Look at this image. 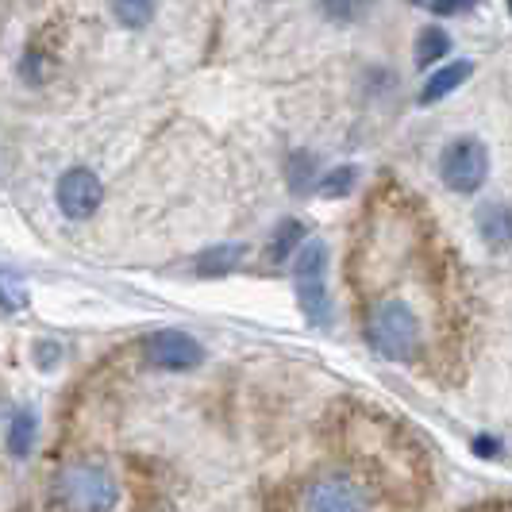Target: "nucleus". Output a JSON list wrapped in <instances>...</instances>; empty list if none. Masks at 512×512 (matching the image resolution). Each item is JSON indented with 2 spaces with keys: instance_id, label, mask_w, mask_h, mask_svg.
I'll return each mask as SVG.
<instances>
[{
  "instance_id": "nucleus-7",
  "label": "nucleus",
  "mask_w": 512,
  "mask_h": 512,
  "mask_svg": "<svg viewBox=\"0 0 512 512\" xmlns=\"http://www.w3.org/2000/svg\"><path fill=\"white\" fill-rule=\"evenodd\" d=\"M104 201V185L93 170L77 166V170H66L62 181H58V208L70 216V220H89Z\"/></svg>"
},
{
  "instance_id": "nucleus-20",
  "label": "nucleus",
  "mask_w": 512,
  "mask_h": 512,
  "mask_svg": "<svg viewBox=\"0 0 512 512\" xmlns=\"http://www.w3.org/2000/svg\"><path fill=\"white\" fill-rule=\"evenodd\" d=\"M35 351H39V366H43V370H51V366H58V351H62L58 343H39Z\"/></svg>"
},
{
  "instance_id": "nucleus-12",
  "label": "nucleus",
  "mask_w": 512,
  "mask_h": 512,
  "mask_svg": "<svg viewBox=\"0 0 512 512\" xmlns=\"http://www.w3.org/2000/svg\"><path fill=\"white\" fill-rule=\"evenodd\" d=\"M478 224H482V235H486V243H493L497 251H505V247H509V208H505V205L482 208Z\"/></svg>"
},
{
  "instance_id": "nucleus-5",
  "label": "nucleus",
  "mask_w": 512,
  "mask_h": 512,
  "mask_svg": "<svg viewBox=\"0 0 512 512\" xmlns=\"http://www.w3.org/2000/svg\"><path fill=\"white\" fill-rule=\"evenodd\" d=\"M439 174L447 181V189H455V193H478L489 174L486 147H482L478 139H455V143L443 151Z\"/></svg>"
},
{
  "instance_id": "nucleus-18",
  "label": "nucleus",
  "mask_w": 512,
  "mask_h": 512,
  "mask_svg": "<svg viewBox=\"0 0 512 512\" xmlns=\"http://www.w3.org/2000/svg\"><path fill=\"white\" fill-rule=\"evenodd\" d=\"M312 185V154H293L289 158V189L301 193Z\"/></svg>"
},
{
  "instance_id": "nucleus-17",
  "label": "nucleus",
  "mask_w": 512,
  "mask_h": 512,
  "mask_svg": "<svg viewBox=\"0 0 512 512\" xmlns=\"http://www.w3.org/2000/svg\"><path fill=\"white\" fill-rule=\"evenodd\" d=\"M320 8H324V16H328V20L351 24V20H359L362 12L370 8V0H320Z\"/></svg>"
},
{
  "instance_id": "nucleus-6",
  "label": "nucleus",
  "mask_w": 512,
  "mask_h": 512,
  "mask_svg": "<svg viewBox=\"0 0 512 512\" xmlns=\"http://www.w3.org/2000/svg\"><path fill=\"white\" fill-rule=\"evenodd\" d=\"M143 359L151 362L154 370L181 374V370H193V366L205 362V347H201L193 335L178 332V328H162V332L147 335V343H143Z\"/></svg>"
},
{
  "instance_id": "nucleus-14",
  "label": "nucleus",
  "mask_w": 512,
  "mask_h": 512,
  "mask_svg": "<svg viewBox=\"0 0 512 512\" xmlns=\"http://www.w3.org/2000/svg\"><path fill=\"white\" fill-rule=\"evenodd\" d=\"M301 239H305V224L301 220H285L278 235H274V243H270V262H285L301 247Z\"/></svg>"
},
{
  "instance_id": "nucleus-8",
  "label": "nucleus",
  "mask_w": 512,
  "mask_h": 512,
  "mask_svg": "<svg viewBox=\"0 0 512 512\" xmlns=\"http://www.w3.org/2000/svg\"><path fill=\"white\" fill-rule=\"evenodd\" d=\"M243 255H247L243 243H220V247H208L205 255L193 262V270H197V278H224L243 262Z\"/></svg>"
},
{
  "instance_id": "nucleus-4",
  "label": "nucleus",
  "mask_w": 512,
  "mask_h": 512,
  "mask_svg": "<svg viewBox=\"0 0 512 512\" xmlns=\"http://www.w3.org/2000/svg\"><path fill=\"white\" fill-rule=\"evenodd\" d=\"M297 255V301L301 312L316 328L328 324L332 316V301H328V285H324V270H328V247L320 239H312L305 247L293 251Z\"/></svg>"
},
{
  "instance_id": "nucleus-9",
  "label": "nucleus",
  "mask_w": 512,
  "mask_h": 512,
  "mask_svg": "<svg viewBox=\"0 0 512 512\" xmlns=\"http://www.w3.org/2000/svg\"><path fill=\"white\" fill-rule=\"evenodd\" d=\"M470 62H451V66H443L439 74H432L428 77V85H424V93H420V104H436V101H443L447 93H455L462 81L470 77Z\"/></svg>"
},
{
  "instance_id": "nucleus-22",
  "label": "nucleus",
  "mask_w": 512,
  "mask_h": 512,
  "mask_svg": "<svg viewBox=\"0 0 512 512\" xmlns=\"http://www.w3.org/2000/svg\"><path fill=\"white\" fill-rule=\"evenodd\" d=\"M470 512H509V505L505 501H489V505H474Z\"/></svg>"
},
{
  "instance_id": "nucleus-2",
  "label": "nucleus",
  "mask_w": 512,
  "mask_h": 512,
  "mask_svg": "<svg viewBox=\"0 0 512 512\" xmlns=\"http://www.w3.org/2000/svg\"><path fill=\"white\" fill-rule=\"evenodd\" d=\"M51 505L58 512H112L120 505V478L101 459H77L54 474Z\"/></svg>"
},
{
  "instance_id": "nucleus-15",
  "label": "nucleus",
  "mask_w": 512,
  "mask_h": 512,
  "mask_svg": "<svg viewBox=\"0 0 512 512\" xmlns=\"http://www.w3.org/2000/svg\"><path fill=\"white\" fill-rule=\"evenodd\" d=\"M112 12L124 27H147L154 16V0H116Z\"/></svg>"
},
{
  "instance_id": "nucleus-10",
  "label": "nucleus",
  "mask_w": 512,
  "mask_h": 512,
  "mask_svg": "<svg viewBox=\"0 0 512 512\" xmlns=\"http://www.w3.org/2000/svg\"><path fill=\"white\" fill-rule=\"evenodd\" d=\"M35 436H39V420H35V412L20 409L16 416H12V424H8V451H12L16 459H24L27 451L35 447Z\"/></svg>"
},
{
  "instance_id": "nucleus-1",
  "label": "nucleus",
  "mask_w": 512,
  "mask_h": 512,
  "mask_svg": "<svg viewBox=\"0 0 512 512\" xmlns=\"http://www.w3.org/2000/svg\"><path fill=\"white\" fill-rule=\"evenodd\" d=\"M362 332L366 343L389 362L424 359V316L420 308L397 297H366L362 308Z\"/></svg>"
},
{
  "instance_id": "nucleus-11",
  "label": "nucleus",
  "mask_w": 512,
  "mask_h": 512,
  "mask_svg": "<svg viewBox=\"0 0 512 512\" xmlns=\"http://www.w3.org/2000/svg\"><path fill=\"white\" fill-rule=\"evenodd\" d=\"M27 301H31V293H27V282L16 274V270H8V266H0V312H8V316H16V312H24Z\"/></svg>"
},
{
  "instance_id": "nucleus-16",
  "label": "nucleus",
  "mask_w": 512,
  "mask_h": 512,
  "mask_svg": "<svg viewBox=\"0 0 512 512\" xmlns=\"http://www.w3.org/2000/svg\"><path fill=\"white\" fill-rule=\"evenodd\" d=\"M355 181H359V170H355V166H339V170H332L328 178L320 181V193H324V197H347V193L355 189Z\"/></svg>"
},
{
  "instance_id": "nucleus-19",
  "label": "nucleus",
  "mask_w": 512,
  "mask_h": 512,
  "mask_svg": "<svg viewBox=\"0 0 512 512\" xmlns=\"http://www.w3.org/2000/svg\"><path fill=\"white\" fill-rule=\"evenodd\" d=\"M474 455H482V459H497V455H501V439H497V436H478V439H474Z\"/></svg>"
},
{
  "instance_id": "nucleus-13",
  "label": "nucleus",
  "mask_w": 512,
  "mask_h": 512,
  "mask_svg": "<svg viewBox=\"0 0 512 512\" xmlns=\"http://www.w3.org/2000/svg\"><path fill=\"white\" fill-rule=\"evenodd\" d=\"M447 51H451L447 31H439V27H424V35L416 39V62H420V66H432V62H439Z\"/></svg>"
},
{
  "instance_id": "nucleus-21",
  "label": "nucleus",
  "mask_w": 512,
  "mask_h": 512,
  "mask_svg": "<svg viewBox=\"0 0 512 512\" xmlns=\"http://www.w3.org/2000/svg\"><path fill=\"white\" fill-rule=\"evenodd\" d=\"M474 0H436L432 8H436L439 16H451V12H462V8H470Z\"/></svg>"
},
{
  "instance_id": "nucleus-3",
  "label": "nucleus",
  "mask_w": 512,
  "mask_h": 512,
  "mask_svg": "<svg viewBox=\"0 0 512 512\" xmlns=\"http://www.w3.org/2000/svg\"><path fill=\"white\" fill-rule=\"evenodd\" d=\"M293 512H370V493L351 474H316L297 489Z\"/></svg>"
}]
</instances>
